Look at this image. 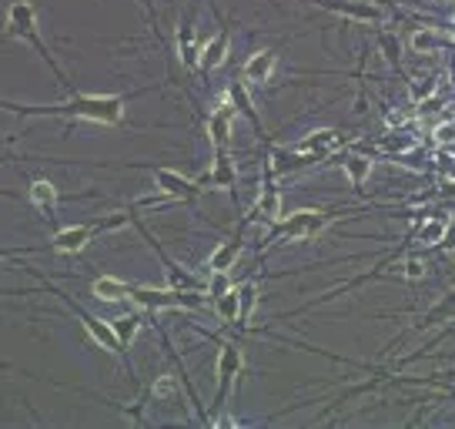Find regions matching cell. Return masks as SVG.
<instances>
[{"label": "cell", "mask_w": 455, "mask_h": 429, "mask_svg": "<svg viewBox=\"0 0 455 429\" xmlns=\"http://www.w3.org/2000/svg\"><path fill=\"white\" fill-rule=\"evenodd\" d=\"M272 71H274V54L272 50H258L251 61L244 64V77H248L251 84H265V81L272 77Z\"/></svg>", "instance_id": "8"}, {"label": "cell", "mask_w": 455, "mask_h": 429, "mask_svg": "<svg viewBox=\"0 0 455 429\" xmlns=\"http://www.w3.org/2000/svg\"><path fill=\"white\" fill-rule=\"evenodd\" d=\"M445 225L442 222H425L422 229H419V238H422V245H439L442 238H445Z\"/></svg>", "instance_id": "23"}, {"label": "cell", "mask_w": 455, "mask_h": 429, "mask_svg": "<svg viewBox=\"0 0 455 429\" xmlns=\"http://www.w3.org/2000/svg\"><path fill=\"white\" fill-rule=\"evenodd\" d=\"M27 114H77V118H88L97 124H118L124 118V101L121 97H74L71 104L61 107H27Z\"/></svg>", "instance_id": "1"}, {"label": "cell", "mask_w": 455, "mask_h": 429, "mask_svg": "<svg viewBox=\"0 0 455 429\" xmlns=\"http://www.w3.org/2000/svg\"><path fill=\"white\" fill-rule=\"evenodd\" d=\"M255 306H258V289L248 282L244 289H238V319H251V312H255Z\"/></svg>", "instance_id": "18"}, {"label": "cell", "mask_w": 455, "mask_h": 429, "mask_svg": "<svg viewBox=\"0 0 455 429\" xmlns=\"http://www.w3.org/2000/svg\"><path fill=\"white\" fill-rule=\"evenodd\" d=\"M412 144H415V141L405 138V135H388V138H385V148H388V151H409Z\"/></svg>", "instance_id": "27"}, {"label": "cell", "mask_w": 455, "mask_h": 429, "mask_svg": "<svg viewBox=\"0 0 455 429\" xmlns=\"http://www.w3.org/2000/svg\"><path fill=\"white\" fill-rule=\"evenodd\" d=\"M241 372V353L234 349V346H225L221 349V355H218V379H221V399H225L227 393V383L234 379Z\"/></svg>", "instance_id": "7"}, {"label": "cell", "mask_w": 455, "mask_h": 429, "mask_svg": "<svg viewBox=\"0 0 455 429\" xmlns=\"http://www.w3.org/2000/svg\"><path fill=\"white\" fill-rule=\"evenodd\" d=\"M91 231L88 225H74V229H64L57 231V238H54V245H57V252H80V248L91 242Z\"/></svg>", "instance_id": "9"}, {"label": "cell", "mask_w": 455, "mask_h": 429, "mask_svg": "<svg viewBox=\"0 0 455 429\" xmlns=\"http://www.w3.org/2000/svg\"><path fill=\"white\" fill-rule=\"evenodd\" d=\"M321 4L349 17H358V20H379V7H372V4H342V0H321Z\"/></svg>", "instance_id": "14"}, {"label": "cell", "mask_w": 455, "mask_h": 429, "mask_svg": "<svg viewBox=\"0 0 455 429\" xmlns=\"http://www.w3.org/2000/svg\"><path fill=\"white\" fill-rule=\"evenodd\" d=\"M171 285H174V289H188V285H191V278L184 275L181 268H171Z\"/></svg>", "instance_id": "29"}, {"label": "cell", "mask_w": 455, "mask_h": 429, "mask_svg": "<svg viewBox=\"0 0 455 429\" xmlns=\"http://www.w3.org/2000/svg\"><path fill=\"white\" fill-rule=\"evenodd\" d=\"M452 31H455V27H452Z\"/></svg>", "instance_id": "32"}, {"label": "cell", "mask_w": 455, "mask_h": 429, "mask_svg": "<svg viewBox=\"0 0 455 429\" xmlns=\"http://www.w3.org/2000/svg\"><path fill=\"white\" fill-rule=\"evenodd\" d=\"M111 325H114V336L121 339V346H127V342L137 336V325H141V319H137V315H121V319H114Z\"/></svg>", "instance_id": "20"}, {"label": "cell", "mask_w": 455, "mask_h": 429, "mask_svg": "<svg viewBox=\"0 0 455 429\" xmlns=\"http://www.w3.org/2000/svg\"><path fill=\"white\" fill-rule=\"evenodd\" d=\"M325 214L318 212H295L285 222V225H278V231L285 235V238H312V235H318L321 229H325Z\"/></svg>", "instance_id": "4"}, {"label": "cell", "mask_w": 455, "mask_h": 429, "mask_svg": "<svg viewBox=\"0 0 455 429\" xmlns=\"http://www.w3.org/2000/svg\"><path fill=\"white\" fill-rule=\"evenodd\" d=\"M338 144V135L335 131H315V135H308V138L302 141V151L304 154H325L328 148H335Z\"/></svg>", "instance_id": "16"}, {"label": "cell", "mask_w": 455, "mask_h": 429, "mask_svg": "<svg viewBox=\"0 0 455 429\" xmlns=\"http://www.w3.org/2000/svg\"><path fill=\"white\" fill-rule=\"evenodd\" d=\"M412 47H415L419 54H432V50L439 47V37L432 31H415L412 34Z\"/></svg>", "instance_id": "24"}, {"label": "cell", "mask_w": 455, "mask_h": 429, "mask_svg": "<svg viewBox=\"0 0 455 429\" xmlns=\"http://www.w3.org/2000/svg\"><path fill=\"white\" fill-rule=\"evenodd\" d=\"M227 44H231V37H227V34H218V37H214V41H211V44H208V47H204V50H201V57H197V64H201L204 71H214L218 64L225 61Z\"/></svg>", "instance_id": "11"}, {"label": "cell", "mask_w": 455, "mask_h": 429, "mask_svg": "<svg viewBox=\"0 0 455 429\" xmlns=\"http://www.w3.org/2000/svg\"><path fill=\"white\" fill-rule=\"evenodd\" d=\"M94 295H97L101 302H121V299H127V295H131V285H127V282H121V278L104 275V278H97V282H94Z\"/></svg>", "instance_id": "10"}, {"label": "cell", "mask_w": 455, "mask_h": 429, "mask_svg": "<svg viewBox=\"0 0 455 429\" xmlns=\"http://www.w3.org/2000/svg\"><path fill=\"white\" fill-rule=\"evenodd\" d=\"M227 97H231V101L238 104V111H244V114H248L251 121L258 124V118H255V111H251V101H248V94L241 91V84H231V91H227Z\"/></svg>", "instance_id": "25"}, {"label": "cell", "mask_w": 455, "mask_h": 429, "mask_svg": "<svg viewBox=\"0 0 455 429\" xmlns=\"http://www.w3.org/2000/svg\"><path fill=\"white\" fill-rule=\"evenodd\" d=\"M10 31L20 34V37H27V41L37 47V54H41V57H44V61L57 71V61L50 57V50H47V47L41 44V37H37V20H34V7H31V4H24V0H20V4H14V7H10Z\"/></svg>", "instance_id": "2"}, {"label": "cell", "mask_w": 455, "mask_h": 429, "mask_svg": "<svg viewBox=\"0 0 455 429\" xmlns=\"http://www.w3.org/2000/svg\"><path fill=\"white\" fill-rule=\"evenodd\" d=\"M171 393H174V379H171V376H161V379H158V383H154V396H171Z\"/></svg>", "instance_id": "28"}, {"label": "cell", "mask_w": 455, "mask_h": 429, "mask_svg": "<svg viewBox=\"0 0 455 429\" xmlns=\"http://www.w3.org/2000/svg\"><path fill=\"white\" fill-rule=\"evenodd\" d=\"M227 289H231V282H227V275H225V272H214L211 285H208V295H211V299H221V295H225Z\"/></svg>", "instance_id": "26"}, {"label": "cell", "mask_w": 455, "mask_h": 429, "mask_svg": "<svg viewBox=\"0 0 455 429\" xmlns=\"http://www.w3.org/2000/svg\"><path fill=\"white\" fill-rule=\"evenodd\" d=\"M31 201L44 214H54V208H57V191H54V184L50 182H34L31 184Z\"/></svg>", "instance_id": "12"}, {"label": "cell", "mask_w": 455, "mask_h": 429, "mask_svg": "<svg viewBox=\"0 0 455 429\" xmlns=\"http://www.w3.org/2000/svg\"><path fill=\"white\" fill-rule=\"evenodd\" d=\"M231 118H234V107L221 104V107H218V114L208 121V131H211V141H214V148H218V151H225L227 138H231Z\"/></svg>", "instance_id": "6"}, {"label": "cell", "mask_w": 455, "mask_h": 429, "mask_svg": "<svg viewBox=\"0 0 455 429\" xmlns=\"http://www.w3.org/2000/svg\"><path fill=\"white\" fill-rule=\"evenodd\" d=\"M435 138H439V141H452L455 138V124H442L439 131H435Z\"/></svg>", "instance_id": "31"}, {"label": "cell", "mask_w": 455, "mask_h": 429, "mask_svg": "<svg viewBox=\"0 0 455 429\" xmlns=\"http://www.w3.org/2000/svg\"><path fill=\"white\" fill-rule=\"evenodd\" d=\"M345 171H349V178L355 188H362L365 182H368V175H372V161L368 158H362V154H351V158H345Z\"/></svg>", "instance_id": "17"}, {"label": "cell", "mask_w": 455, "mask_h": 429, "mask_svg": "<svg viewBox=\"0 0 455 429\" xmlns=\"http://www.w3.org/2000/svg\"><path fill=\"white\" fill-rule=\"evenodd\" d=\"M258 212L265 222H278V214H281V195H278V188H274L272 182L265 184V191H261Z\"/></svg>", "instance_id": "13"}, {"label": "cell", "mask_w": 455, "mask_h": 429, "mask_svg": "<svg viewBox=\"0 0 455 429\" xmlns=\"http://www.w3.org/2000/svg\"><path fill=\"white\" fill-rule=\"evenodd\" d=\"M154 182H158V188L164 191L167 198H191V195H197V184L188 182V178H181L178 171L158 168L154 171Z\"/></svg>", "instance_id": "5"}, {"label": "cell", "mask_w": 455, "mask_h": 429, "mask_svg": "<svg viewBox=\"0 0 455 429\" xmlns=\"http://www.w3.org/2000/svg\"><path fill=\"white\" fill-rule=\"evenodd\" d=\"M238 248H241V238H231V242H225V245L218 248L211 255V272H227L231 265H234V259H238Z\"/></svg>", "instance_id": "15"}, {"label": "cell", "mask_w": 455, "mask_h": 429, "mask_svg": "<svg viewBox=\"0 0 455 429\" xmlns=\"http://www.w3.org/2000/svg\"><path fill=\"white\" fill-rule=\"evenodd\" d=\"M137 306H148V308H171V306H184V308H195L201 306V295L197 292H161V289H131Z\"/></svg>", "instance_id": "3"}, {"label": "cell", "mask_w": 455, "mask_h": 429, "mask_svg": "<svg viewBox=\"0 0 455 429\" xmlns=\"http://www.w3.org/2000/svg\"><path fill=\"white\" fill-rule=\"evenodd\" d=\"M211 182L221 184V188H231V184H234V168H231V161H227L225 154H218V161H214Z\"/></svg>", "instance_id": "21"}, {"label": "cell", "mask_w": 455, "mask_h": 429, "mask_svg": "<svg viewBox=\"0 0 455 429\" xmlns=\"http://www.w3.org/2000/svg\"><path fill=\"white\" fill-rule=\"evenodd\" d=\"M214 302H218V315H221L225 322L238 319V292H234V289H227L225 295H221V299H214Z\"/></svg>", "instance_id": "22"}, {"label": "cell", "mask_w": 455, "mask_h": 429, "mask_svg": "<svg viewBox=\"0 0 455 429\" xmlns=\"http://www.w3.org/2000/svg\"><path fill=\"white\" fill-rule=\"evenodd\" d=\"M178 47H181V61L188 64V67L197 64L201 54L195 50V31H191V27H181V31H178Z\"/></svg>", "instance_id": "19"}, {"label": "cell", "mask_w": 455, "mask_h": 429, "mask_svg": "<svg viewBox=\"0 0 455 429\" xmlns=\"http://www.w3.org/2000/svg\"><path fill=\"white\" fill-rule=\"evenodd\" d=\"M405 275H409V278H422L425 275V265L419 259H409V265H405Z\"/></svg>", "instance_id": "30"}]
</instances>
